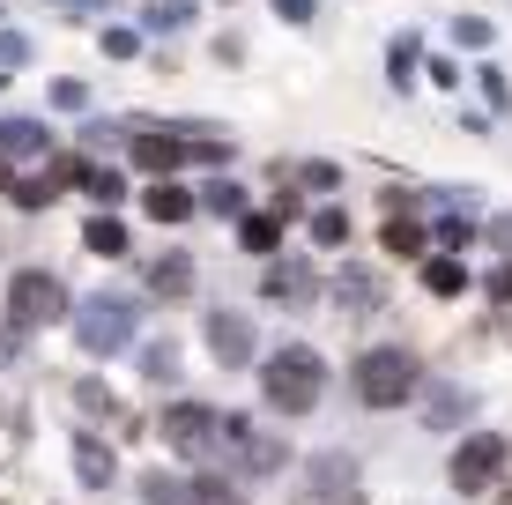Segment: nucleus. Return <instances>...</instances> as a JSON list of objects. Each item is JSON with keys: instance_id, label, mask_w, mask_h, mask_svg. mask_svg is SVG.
<instances>
[{"instance_id": "6ab92c4d", "label": "nucleus", "mask_w": 512, "mask_h": 505, "mask_svg": "<svg viewBox=\"0 0 512 505\" xmlns=\"http://www.w3.org/2000/svg\"><path fill=\"white\" fill-rule=\"evenodd\" d=\"M312 238H320V246H349V216L342 208H320V216H312Z\"/></svg>"}, {"instance_id": "0eeeda50", "label": "nucleus", "mask_w": 512, "mask_h": 505, "mask_svg": "<svg viewBox=\"0 0 512 505\" xmlns=\"http://www.w3.org/2000/svg\"><path fill=\"white\" fill-rule=\"evenodd\" d=\"M186 156H223V149L216 142H179V134H134V164L156 171V179H171Z\"/></svg>"}, {"instance_id": "9d476101", "label": "nucleus", "mask_w": 512, "mask_h": 505, "mask_svg": "<svg viewBox=\"0 0 512 505\" xmlns=\"http://www.w3.org/2000/svg\"><path fill=\"white\" fill-rule=\"evenodd\" d=\"M141 208H149L156 223H186V216H193V208H201V201H193V194H186L179 179H156L149 194H141Z\"/></svg>"}, {"instance_id": "4be33fe9", "label": "nucleus", "mask_w": 512, "mask_h": 505, "mask_svg": "<svg viewBox=\"0 0 512 505\" xmlns=\"http://www.w3.org/2000/svg\"><path fill=\"white\" fill-rule=\"evenodd\" d=\"M186 505H245L238 491H231V483H223V476H201V483H193V498Z\"/></svg>"}, {"instance_id": "6e6552de", "label": "nucleus", "mask_w": 512, "mask_h": 505, "mask_svg": "<svg viewBox=\"0 0 512 505\" xmlns=\"http://www.w3.org/2000/svg\"><path fill=\"white\" fill-rule=\"evenodd\" d=\"M223 454H231L238 468H275V461H282V446H275V439H260L245 416H223Z\"/></svg>"}, {"instance_id": "f257e3e1", "label": "nucleus", "mask_w": 512, "mask_h": 505, "mask_svg": "<svg viewBox=\"0 0 512 505\" xmlns=\"http://www.w3.org/2000/svg\"><path fill=\"white\" fill-rule=\"evenodd\" d=\"M320 387H327V364H320V350H305V342L275 350L268 372H260V394H268L282 416H305L312 402H320Z\"/></svg>"}, {"instance_id": "1a4fd4ad", "label": "nucleus", "mask_w": 512, "mask_h": 505, "mask_svg": "<svg viewBox=\"0 0 512 505\" xmlns=\"http://www.w3.org/2000/svg\"><path fill=\"white\" fill-rule=\"evenodd\" d=\"M208 350H216L223 364H245V357H253V320H238V312H216V320H208Z\"/></svg>"}, {"instance_id": "4468645a", "label": "nucleus", "mask_w": 512, "mask_h": 505, "mask_svg": "<svg viewBox=\"0 0 512 505\" xmlns=\"http://www.w3.org/2000/svg\"><path fill=\"white\" fill-rule=\"evenodd\" d=\"M82 246H90L97 260H119V253H127V223H119V216H90V231H82Z\"/></svg>"}, {"instance_id": "39448f33", "label": "nucleus", "mask_w": 512, "mask_h": 505, "mask_svg": "<svg viewBox=\"0 0 512 505\" xmlns=\"http://www.w3.org/2000/svg\"><path fill=\"white\" fill-rule=\"evenodd\" d=\"M156 439H164L171 454L201 461V454H216V446H223V416L208 409V402H179V409H164V424H156Z\"/></svg>"}, {"instance_id": "f3484780", "label": "nucleus", "mask_w": 512, "mask_h": 505, "mask_svg": "<svg viewBox=\"0 0 512 505\" xmlns=\"http://www.w3.org/2000/svg\"><path fill=\"white\" fill-rule=\"evenodd\" d=\"M238 238H245L253 253H275V246H282V216H245V223H238Z\"/></svg>"}, {"instance_id": "9b49d317", "label": "nucleus", "mask_w": 512, "mask_h": 505, "mask_svg": "<svg viewBox=\"0 0 512 505\" xmlns=\"http://www.w3.org/2000/svg\"><path fill=\"white\" fill-rule=\"evenodd\" d=\"M149 290H156V298H186V290H193V260L186 253L149 260Z\"/></svg>"}, {"instance_id": "a878e982", "label": "nucleus", "mask_w": 512, "mask_h": 505, "mask_svg": "<svg viewBox=\"0 0 512 505\" xmlns=\"http://www.w3.org/2000/svg\"><path fill=\"white\" fill-rule=\"evenodd\" d=\"M275 15H290V23H312V0H275Z\"/></svg>"}, {"instance_id": "f03ea898", "label": "nucleus", "mask_w": 512, "mask_h": 505, "mask_svg": "<svg viewBox=\"0 0 512 505\" xmlns=\"http://www.w3.org/2000/svg\"><path fill=\"white\" fill-rule=\"evenodd\" d=\"M416 357L409 350H394V342H386V350H364L357 357V402H372V409H401L416 394Z\"/></svg>"}, {"instance_id": "20e7f679", "label": "nucleus", "mask_w": 512, "mask_h": 505, "mask_svg": "<svg viewBox=\"0 0 512 505\" xmlns=\"http://www.w3.org/2000/svg\"><path fill=\"white\" fill-rule=\"evenodd\" d=\"M75 342H82L90 357L127 350V342H134V298H112V290H97V298L75 312Z\"/></svg>"}, {"instance_id": "423d86ee", "label": "nucleus", "mask_w": 512, "mask_h": 505, "mask_svg": "<svg viewBox=\"0 0 512 505\" xmlns=\"http://www.w3.org/2000/svg\"><path fill=\"white\" fill-rule=\"evenodd\" d=\"M498 468H505V439H498V431H475L461 454H453V483H461V491H490Z\"/></svg>"}, {"instance_id": "ddd939ff", "label": "nucleus", "mask_w": 512, "mask_h": 505, "mask_svg": "<svg viewBox=\"0 0 512 505\" xmlns=\"http://www.w3.org/2000/svg\"><path fill=\"white\" fill-rule=\"evenodd\" d=\"M75 468H82V483H90V491H112V454H104L90 431L75 439Z\"/></svg>"}, {"instance_id": "b1692460", "label": "nucleus", "mask_w": 512, "mask_h": 505, "mask_svg": "<svg viewBox=\"0 0 512 505\" xmlns=\"http://www.w3.org/2000/svg\"><path fill=\"white\" fill-rule=\"evenodd\" d=\"M201 208H216V216H238V208H245V194H238L231 179H216V186H208V201H201Z\"/></svg>"}, {"instance_id": "dca6fc26", "label": "nucleus", "mask_w": 512, "mask_h": 505, "mask_svg": "<svg viewBox=\"0 0 512 505\" xmlns=\"http://www.w3.org/2000/svg\"><path fill=\"white\" fill-rule=\"evenodd\" d=\"M45 149V127H30V119H0V156H38Z\"/></svg>"}, {"instance_id": "393cba45", "label": "nucleus", "mask_w": 512, "mask_h": 505, "mask_svg": "<svg viewBox=\"0 0 512 505\" xmlns=\"http://www.w3.org/2000/svg\"><path fill=\"white\" fill-rule=\"evenodd\" d=\"M171 372H179V350H164V342H156V350H149V379H171Z\"/></svg>"}, {"instance_id": "7ed1b4c3", "label": "nucleus", "mask_w": 512, "mask_h": 505, "mask_svg": "<svg viewBox=\"0 0 512 505\" xmlns=\"http://www.w3.org/2000/svg\"><path fill=\"white\" fill-rule=\"evenodd\" d=\"M8 320L15 327H52L67 320V283L52 268H15L8 275Z\"/></svg>"}, {"instance_id": "5701e85b", "label": "nucleus", "mask_w": 512, "mask_h": 505, "mask_svg": "<svg viewBox=\"0 0 512 505\" xmlns=\"http://www.w3.org/2000/svg\"><path fill=\"white\" fill-rule=\"evenodd\" d=\"M386 253H401V260H409V253H423V231H416V223H386Z\"/></svg>"}, {"instance_id": "aec40b11", "label": "nucleus", "mask_w": 512, "mask_h": 505, "mask_svg": "<svg viewBox=\"0 0 512 505\" xmlns=\"http://www.w3.org/2000/svg\"><path fill=\"white\" fill-rule=\"evenodd\" d=\"M305 290H312L305 268H268V298H305Z\"/></svg>"}, {"instance_id": "a211bd4d", "label": "nucleus", "mask_w": 512, "mask_h": 505, "mask_svg": "<svg viewBox=\"0 0 512 505\" xmlns=\"http://www.w3.org/2000/svg\"><path fill=\"white\" fill-rule=\"evenodd\" d=\"M334 298L357 305V312H372V305H379V283H372V275H342V283H334Z\"/></svg>"}, {"instance_id": "2eb2a0df", "label": "nucleus", "mask_w": 512, "mask_h": 505, "mask_svg": "<svg viewBox=\"0 0 512 505\" xmlns=\"http://www.w3.org/2000/svg\"><path fill=\"white\" fill-rule=\"evenodd\" d=\"M312 483H320V498H327V505L357 498V468H349V461H320V468H312Z\"/></svg>"}, {"instance_id": "f8f14e48", "label": "nucleus", "mask_w": 512, "mask_h": 505, "mask_svg": "<svg viewBox=\"0 0 512 505\" xmlns=\"http://www.w3.org/2000/svg\"><path fill=\"white\" fill-rule=\"evenodd\" d=\"M423 290H431V298H461V290H468V268H461L453 253L423 260Z\"/></svg>"}, {"instance_id": "412c9836", "label": "nucleus", "mask_w": 512, "mask_h": 505, "mask_svg": "<svg viewBox=\"0 0 512 505\" xmlns=\"http://www.w3.org/2000/svg\"><path fill=\"white\" fill-rule=\"evenodd\" d=\"M141 491H149V505H186V498H193V483H179V476H149Z\"/></svg>"}]
</instances>
